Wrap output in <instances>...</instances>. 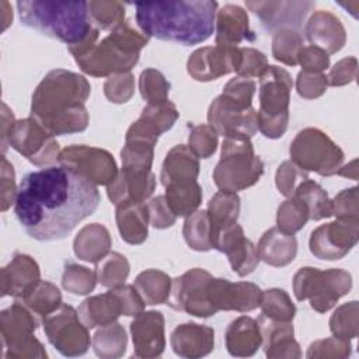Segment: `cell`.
Masks as SVG:
<instances>
[{"mask_svg": "<svg viewBox=\"0 0 359 359\" xmlns=\"http://www.w3.org/2000/svg\"><path fill=\"white\" fill-rule=\"evenodd\" d=\"M245 7L252 11L268 31L283 28L299 29L307 14L316 7L314 1H245Z\"/></svg>", "mask_w": 359, "mask_h": 359, "instance_id": "18", "label": "cell"}, {"mask_svg": "<svg viewBox=\"0 0 359 359\" xmlns=\"http://www.w3.org/2000/svg\"><path fill=\"white\" fill-rule=\"evenodd\" d=\"M208 125L224 137L244 136L251 139L258 130L257 111L252 107L241 109L219 95L209 105Z\"/></svg>", "mask_w": 359, "mask_h": 359, "instance_id": "16", "label": "cell"}, {"mask_svg": "<svg viewBox=\"0 0 359 359\" xmlns=\"http://www.w3.org/2000/svg\"><path fill=\"white\" fill-rule=\"evenodd\" d=\"M1 7H3V29H6L8 27V24L11 22L13 20V13H6L7 11V1H3L1 3Z\"/></svg>", "mask_w": 359, "mask_h": 359, "instance_id": "63", "label": "cell"}, {"mask_svg": "<svg viewBox=\"0 0 359 359\" xmlns=\"http://www.w3.org/2000/svg\"><path fill=\"white\" fill-rule=\"evenodd\" d=\"M172 351L181 358H202L213 351L215 331L196 323L178 325L170 338Z\"/></svg>", "mask_w": 359, "mask_h": 359, "instance_id": "25", "label": "cell"}, {"mask_svg": "<svg viewBox=\"0 0 359 359\" xmlns=\"http://www.w3.org/2000/svg\"><path fill=\"white\" fill-rule=\"evenodd\" d=\"M327 76L323 73H307L300 72L296 80V88L300 97L311 100L323 95L327 90Z\"/></svg>", "mask_w": 359, "mask_h": 359, "instance_id": "56", "label": "cell"}, {"mask_svg": "<svg viewBox=\"0 0 359 359\" xmlns=\"http://www.w3.org/2000/svg\"><path fill=\"white\" fill-rule=\"evenodd\" d=\"M90 93L86 77L65 69L52 70L32 94L31 116L52 136L83 132L90 119L84 107Z\"/></svg>", "mask_w": 359, "mask_h": 359, "instance_id": "2", "label": "cell"}, {"mask_svg": "<svg viewBox=\"0 0 359 359\" xmlns=\"http://www.w3.org/2000/svg\"><path fill=\"white\" fill-rule=\"evenodd\" d=\"M303 48V36L297 29L283 28L273 34L272 55L276 60L287 65H297V53Z\"/></svg>", "mask_w": 359, "mask_h": 359, "instance_id": "46", "label": "cell"}, {"mask_svg": "<svg viewBox=\"0 0 359 359\" xmlns=\"http://www.w3.org/2000/svg\"><path fill=\"white\" fill-rule=\"evenodd\" d=\"M111 290L118 296L122 304L123 316H137L144 309V302L135 286L132 285H121L116 287H111Z\"/></svg>", "mask_w": 359, "mask_h": 359, "instance_id": "59", "label": "cell"}, {"mask_svg": "<svg viewBox=\"0 0 359 359\" xmlns=\"http://www.w3.org/2000/svg\"><path fill=\"white\" fill-rule=\"evenodd\" d=\"M57 161L94 185H108L118 175V167L111 153L86 144H72L60 150Z\"/></svg>", "mask_w": 359, "mask_h": 359, "instance_id": "13", "label": "cell"}, {"mask_svg": "<svg viewBox=\"0 0 359 359\" xmlns=\"http://www.w3.org/2000/svg\"><path fill=\"white\" fill-rule=\"evenodd\" d=\"M304 34L313 46L323 49L327 55L341 50L346 42V32L341 20L324 10L311 14L306 22Z\"/></svg>", "mask_w": 359, "mask_h": 359, "instance_id": "23", "label": "cell"}, {"mask_svg": "<svg viewBox=\"0 0 359 359\" xmlns=\"http://www.w3.org/2000/svg\"><path fill=\"white\" fill-rule=\"evenodd\" d=\"M170 83L156 69H146L139 77V90L147 104H157L167 101L170 93Z\"/></svg>", "mask_w": 359, "mask_h": 359, "instance_id": "48", "label": "cell"}, {"mask_svg": "<svg viewBox=\"0 0 359 359\" xmlns=\"http://www.w3.org/2000/svg\"><path fill=\"white\" fill-rule=\"evenodd\" d=\"M121 314V300L112 290L87 297L79 307V317L87 328L112 324Z\"/></svg>", "mask_w": 359, "mask_h": 359, "instance_id": "31", "label": "cell"}, {"mask_svg": "<svg viewBox=\"0 0 359 359\" xmlns=\"http://www.w3.org/2000/svg\"><path fill=\"white\" fill-rule=\"evenodd\" d=\"M216 45L237 48L243 41H255V34L250 29L247 11L236 4H224L215 20Z\"/></svg>", "mask_w": 359, "mask_h": 359, "instance_id": "24", "label": "cell"}, {"mask_svg": "<svg viewBox=\"0 0 359 359\" xmlns=\"http://www.w3.org/2000/svg\"><path fill=\"white\" fill-rule=\"evenodd\" d=\"M21 300L34 314L46 316L62 304V294L53 283L39 279L25 292Z\"/></svg>", "mask_w": 359, "mask_h": 359, "instance_id": "40", "label": "cell"}, {"mask_svg": "<svg viewBox=\"0 0 359 359\" xmlns=\"http://www.w3.org/2000/svg\"><path fill=\"white\" fill-rule=\"evenodd\" d=\"M147 42L149 36L135 29L130 21H123L108 36L73 57L79 67L90 76H114L130 72Z\"/></svg>", "mask_w": 359, "mask_h": 359, "instance_id": "5", "label": "cell"}, {"mask_svg": "<svg viewBox=\"0 0 359 359\" xmlns=\"http://www.w3.org/2000/svg\"><path fill=\"white\" fill-rule=\"evenodd\" d=\"M297 63L307 73H323L330 66V56L317 46H303L297 53Z\"/></svg>", "mask_w": 359, "mask_h": 359, "instance_id": "57", "label": "cell"}, {"mask_svg": "<svg viewBox=\"0 0 359 359\" xmlns=\"http://www.w3.org/2000/svg\"><path fill=\"white\" fill-rule=\"evenodd\" d=\"M116 226L123 241L137 245L147 238L149 210L144 202H129L116 206Z\"/></svg>", "mask_w": 359, "mask_h": 359, "instance_id": "28", "label": "cell"}, {"mask_svg": "<svg viewBox=\"0 0 359 359\" xmlns=\"http://www.w3.org/2000/svg\"><path fill=\"white\" fill-rule=\"evenodd\" d=\"M238 50H240V56H238V65L236 69L237 76L244 79L261 77L269 66L266 56L254 48H238Z\"/></svg>", "mask_w": 359, "mask_h": 359, "instance_id": "52", "label": "cell"}, {"mask_svg": "<svg viewBox=\"0 0 359 359\" xmlns=\"http://www.w3.org/2000/svg\"><path fill=\"white\" fill-rule=\"evenodd\" d=\"M135 91V79L130 72L109 76L104 84L105 97L115 104L129 101Z\"/></svg>", "mask_w": 359, "mask_h": 359, "instance_id": "53", "label": "cell"}, {"mask_svg": "<svg viewBox=\"0 0 359 359\" xmlns=\"http://www.w3.org/2000/svg\"><path fill=\"white\" fill-rule=\"evenodd\" d=\"M95 278L102 286L116 287L125 283L129 275V262L119 252H108L102 259L95 262Z\"/></svg>", "mask_w": 359, "mask_h": 359, "instance_id": "42", "label": "cell"}, {"mask_svg": "<svg viewBox=\"0 0 359 359\" xmlns=\"http://www.w3.org/2000/svg\"><path fill=\"white\" fill-rule=\"evenodd\" d=\"M133 355L137 358L160 356L165 346L164 317L160 311H142L130 323Z\"/></svg>", "mask_w": 359, "mask_h": 359, "instance_id": "21", "label": "cell"}, {"mask_svg": "<svg viewBox=\"0 0 359 359\" xmlns=\"http://www.w3.org/2000/svg\"><path fill=\"white\" fill-rule=\"evenodd\" d=\"M39 280V266L27 254H15L1 269V294L22 297Z\"/></svg>", "mask_w": 359, "mask_h": 359, "instance_id": "27", "label": "cell"}, {"mask_svg": "<svg viewBox=\"0 0 359 359\" xmlns=\"http://www.w3.org/2000/svg\"><path fill=\"white\" fill-rule=\"evenodd\" d=\"M15 198L17 189L14 182V170L6 156H1V210H7L11 203L15 202Z\"/></svg>", "mask_w": 359, "mask_h": 359, "instance_id": "61", "label": "cell"}, {"mask_svg": "<svg viewBox=\"0 0 359 359\" xmlns=\"http://www.w3.org/2000/svg\"><path fill=\"white\" fill-rule=\"evenodd\" d=\"M111 244L112 240L109 231L98 223H91L84 226L77 233L73 243V250L79 259L98 262L108 254Z\"/></svg>", "mask_w": 359, "mask_h": 359, "instance_id": "33", "label": "cell"}, {"mask_svg": "<svg viewBox=\"0 0 359 359\" xmlns=\"http://www.w3.org/2000/svg\"><path fill=\"white\" fill-rule=\"evenodd\" d=\"M208 297L216 311L236 310L247 313L259 306L262 290L252 282L233 283L229 279L212 276L208 283Z\"/></svg>", "mask_w": 359, "mask_h": 359, "instance_id": "19", "label": "cell"}, {"mask_svg": "<svg viewBox=\"0 0 359 359\" xmlns=\"http://www.w3.org/2000/svg\"><path fill=\"white\" fill-rule=\"evenodd\" d=\"M226 346L233 356H251L262 344L258 323L247 316L233 320L226 330Z\"/></svg>", "mask_w": 359, "mask_h": 359, "instance_id": "29", "label": "cell"}, {"mask_svg": "<svg viewBox=\"0 0 359 359\" xmlns=\"http://www.w3.org/2000/svg\"><path fill=\"white\" fill-rule=\"evenodd\" d=\"M206 212L215 231L237 223L240 213V196L236 192L219 191L210 198Z\"/></svg>", "mask_w": 359, "mask_h": 359, "instance_id": "39", "label": "cell"}, {"mask_svg": "<svg viewBox=\"0 0 359 359\" xmlns=\"http://www.w3.org/2000/svg\"><path fill=\"white\" fill-rule=\"evenodd\" d=\"M147 210H149L150 223L156 229H167L175 223L177 216L170 209L164 195H158L153 198L147 203Z\"/></svg>", "mask_w": 359, "mask_h": 359, "instance_id": "58", "label": "cell"}, {"mask_svg": "<svg viewBox=\"0 0 359 359\" xmlns=\"http://www.w3.org/2000/svg\"><path fill=\"white\" fill-rule=\"evenodd\" d=\"M20 20L24 25L67 45L77 56L97 43L100 31L93 25L88 1H17Z\"/></svg>", "mask_w": 359, "mask_h": 359, "instance_id": "4", "label": "cell"}, {"mask_svg": "<svg viewBox=\"0 0 359 359\" xmlns=\"http://www.w3.org/2000/svg\"><path fill=\"white\" fill-rule=\"evenodd\" d=\"M10 146L35 165L57 161L59 143L32 116L15 121L7 137Z\"/></svg>", "mask_w": 359, "mask_h": 359, "instance_id": "12", "label": "cell"}, {"mask_svg": "<svg viewBox=\"0 0 359 359\" xmlns=\"http://www.w3.org/2000/svg\"><path fill=\"white\" fill-rule=\"evenodd\" d=\"M213 224L206 210H195L187 216L182 234L187 244L195 251H209L213 248Z\"/></svg>", "mask_w": 359, "mask_h": 359, "instance_id": "37", "label": "cell"}, {"mask_svg": "<svg viewBox=\"0 0 359 359\" xmlns=\"http://www.w3.org/2000/svg\"><path fill=\"white\" fill-rule=\"evenodd\" d=\"M199 174V161L194 151L185 146H174L165 156L161 167L160 180L165 187L171 182L194 181Z\"/></svg>", "mask_w": 359, "mask_h": 359, "instance_id": "32", "label": "cell"}, {"mask_svg": "<svg viewBox=\"0 0 359 359\" xmlns=\"http://www.w3.org/2000/svg\"><path fill=\"white\" fill-rule=\"evenodd\" d=\"M97 185L65 165L28 172L17 188L14 213L38 241L65 238L100 203Z\"/></svg>", "mask_w": 359, "mask_h": 359, "instance_id": "1", "label": "cell"}, {"mask_svg": "<svg viewBox=\"0 0 359 359\" xmlns=\"http://www.w3.org/2000/svg\"><path fill=\"white\" fill-rule=\"evenodd\" d=\"M259 258L272 266H285L290 264L297 252L294 234L280 231L278 227L266 230L257 245Z\"/></svg>", "mask_w": 359, "mask_h": 359, "instance_id": "30", "label": "cell"}, {"mask_svg": "<svg viewBox=\"0 0 359 359\" xmlns=\"http://www.w3.org/2000/svg\"><path fill=\"white\" fill-rule=\"evenodd\" d=\"M1 341L10 352L4 356H46L42 344L34 337L38 320L22 302L13 303L0 314Z\"/></svg>", "mask_w": 359, "mask_h": 359, "instance_id": "10", "label": "cell"}, {"mask_svg": "<svg viewBox=\"0 0 359 359\" xmlns=\"http://www.w3.org/2000/svg\"><path fill=\"white\" fill-rule=\"evenodd\" d=\"M358 302L352 300L339 306L330 318V330L334 337L352 339L358 335Z\"/></svg>", "mask_w": 359, "mask_h": 359, "instance_id": "47", "label": "cell"}, {"mask_svg": "<svg viewBox=\"0 0 359 359\" xmlns=\"http://www.w3.org/2000/svg\"><path fill=\"white\" fill-rule=\"evenodd\" d=\"M290 161L303 171L334 175L344 163V151L324 132L316 128L300 130L290 143Z\"/></svg>", "mask_w": 359, "mask_h": 359, "instance_id": "9", "label": "cell"}, {"mask_svg": "<svg viewBox=\"0 0 359 359\" xmlns=\"http://www.w3.org/2000/svg\"><path fill=\"white\" fill-rule=\"evenodd\" d=\"M178 116L180 114L175 105L167 100L157 104H147L135 123L147 133L158 137L161 133L172 128Z\"/></svg>", "mask_w": 359, "mask_h": 359, "instance_id": "36", "label": "cell"}, {"mask_svg": "<svg viewBox=\"0 0 359 359\" xmlns=\"http://www.w3.org/2000/svg\"><path fill=\"white\" fill-rule=\"evenodd\" d=\"M262 314L275 321L290 323L296 314V307L283 289H268L261 297Z\"/></svg>", "mask_w": 359, "mask_h": 359, "instance_id": "45", "label": "cell"}, {"mask_svg": "<svg viewBox=\"0 0 359 359\" xmlns=\"http://www.w3.org/2000/svg\"><path fill=\"white\" fill-rule=\"evenodd\" d=\"M356 70H358L356 57L349 56V57L341 59L334 65V67H331L327 76L328 86L337 87V86H345L353 81L356 79Z\"/></svg>", "mask_w": 359, "mask_h": 359, "instance_id": "60", "label": "cell"}, {"mask_svg": "<svg viewBox=\"0 0 359 359\" xmlns=\"http://www.w3.org/2000/svg\"><path fill=\"white\" fill-rule=\"evenodd\" d=\"M255 88H257V84L254 80L237 76L224 86L223 93L220 95L224 97L231 104H234L236 107L241 109H247L251 107Z\"/></svg>", "mask_w": 359, "mask_h": 359, "instance_id": "51", "label": "cell"}, {"mask_svg": "<svg viewBox=\"0 0 359 359\" xmlns=\"http://www.w3.org/2000/svg\"><path fill=\"white\" fill-rule=\"evenodd\" d=\"M262 174L264 163L254 153L250 137H224L220 160L213 170V181L220 191L237 194L258 182Z\"/></svg>", "mask_w": 359, "mask_h": 359, "instance_id": "6", "label": "cell"}, {"mask_svg": "<svg viewBox=\"0 0 359 359\" xmlns=\"http://www.w3.org/2000/svg\"><path fill=\"white\" fill-rule=\"evenodd\" d=\"M309 216V209L303 201L297 196L287 198L279 208L276 213V224L278 229L287 234H294L300 229L304 227Z\"/></svg>", "mask_w": 359, "mask_h": 359, "instance_id": "44", "label": "cell"}, {"mask_svg": "<svg viewBox=\"0 0 359 359\" xmlns=\"http://www.w3.org/2000/svg\"><path fill=\"white\" fill-rule=\"evenodd\" d=\"M212 275L202 268H192L175 278L167 303L196 317H210L217 311L208 297V283Z\"/></svg>", "mask_w": 359, "mask_h": 359, "instance_id": "14", "label": "cell"}, {"mask_svg": "<svg viewBox=\"0 0 359 359\" xmlns=\"http://www.w3.org/2000/svg\"><path fill=\"white\" fill-rule=\"evenodd\" d=\"M213 248L227 255L231 269L238 276L251 273L261 259L257 247L251 240L245 238L238 223L216 230L213 234Z\"/></svg>", "mask_w": 359, "mask_h": 359, "instance_id": "17", "label": "cell"}, {"mask_svg": "<svg viewBox=\"0 0 359 359\" xmlns=\"http://www.w3.org/2000/svg\"><path fill=\"white\" fill-rule=\"evenodd\" d=\"M43 330L48 341L65 356H79L90 346L88 328L83 324L69 304H60L56 310L43 316Z\"/></svg>", "mask_w": 359, "mask_h": 359, "instance_id": "11", "label": "cell"}, {"mask_svg": "<svg viewBox=\"0 0 359 359\" xmlns=\"http://www.w3.org/2000/svg\"><path fill=\"white\" fill-rule=\"evenodd\" d=\"M95 272L86 266L69 262L62 276V285L67 292L74 294H87L95 287Z\"/></svg>", "mask_w": 359, "mask_h": 359, "instance_id": "49", "label": "cell"}, {"mask_svg": "<svg viewBox=\"0 0 359 359\" xmlns=\"http://www.w3.org/2000/svg\"><path fill=\"white\" fill-rule=\"evenodd\" d=\"M332 215L341 220H359L358 188L341 191L332 201Z\"/></svg>", "mask_w": 359, "mask_h": 359, "instance_id": "55", "label": "cell"}, {"mask_svg": "<svg viewBox=\"0 0 359 359\" xmlns=\"http://www.w3.org/2000/svg\"><path fill=\"white\" fill-rule=\"evenodd\" d=\"M238 48L205 46L196 49L187 62V70L196 81H210L236 72L238 65Z\"/></svg>", "mask_w": 359, "mask_h": 359, "instance_id": "20", "label": "cell"}, {"mask_svg": "<svg viewBox=\"0 0 359 359\" xmlns=\"http://www.w3.org/2000/svg\"><path fill=\"white\" fill-rule=\"evenodd\" d=\"M293 196H297L309 209V216L313 220H321L332 216V202L327 192L316 181L306 178L294 189Z\"/></svg>", "mask_w": 359, "mask_h": 359, "instance_id": "38", "label": "cell"}, {"mask_svg": "<svg viewBox=\"0 0 359 359\" xmlns=\"http://www.w3.org/2000/svg\"><path fill=\"white\" fill-rule=\"evenodd\" d=\"M306 178H309L307 172L303 171L302 168H299L293 161L287 160L279 165V168L276 171L275 182H276L279 192L282 195L290 198V196H293L294 189L299 185V182H302Z\"/></svg>", "mask_w": 359, "mask_h": 359, "instance_id": "54", "label": "cell"}, {"mask_svg": "<svg viewBox=\"0 0 359 359\" xmlns=\"http://www.w3.org/2000/svg\"><path fill=\"white\" fill-rule=\"evenodd\" d=\"M165 188V201L175 216L192 215L202 202V188L194 181L171 182Z\"/></svg>", "mask_w": 359, "mask_h": 359, "instance_id": "34", "label": "cell"}, {"mask_svg": "<svg viewBox=\"0 0 359 359\" xmlns=\"http://www.w3.org/2000/svg\"><path fill=\"white\" fill-rule=\"evenodd\" d=\"M356 164H358V160H352L348 165H344L341 167L337 174L338 175H342V177H348V178H352V180H358V168H356Z\"/></svg>", "mask_w": 359, "mask_h": 359, "instance_id": "62", "label": "cell"}, {"mask_svg": "<svg viewBox=\"0 0 359 359\" xmlns=\"http://www.w3.org/2000/svg\"><path fill=\"white\" fill-rule=\"evenodd\" d=\"M156 188V177L151 171L122 167L115 180L107 185L109 201L118 206L129 202H144Z\"/></svg>", "mask_w": 359, "mask_h": 359, "instance_id": "22", "label": "cell"}, {"mask_svg": "<svg viewBox=\"0 0 359 359\" xmlns=\"http://www.w3.org/2000/svg\"><path fill=\"white\" fill-rule=\"evenodd\" d=\"M359 240V220H341L325 223L311 231L309 247L320 259H339L346 255Z\"/></svg>", "mask_w": 359, "mask_h": 359, "instance_id": "15", "label": "cell"}, {"mask_svg": "<svg viewBox=\"0 0 359 359\" xmlns=\"http://www.w3.org/2000/svg\"><path fill=\"white\" fill-rule=\"evenodd\" d=\"M93 346L98 356H121L126 348V334L123 327L118 323L101 327V330L94 334Z\"/></svg>", "mask_w": 359, "mask_h": 359, "instance_id": "43", "label": "cell"}, {"mask_svg": "<svg viewBox=\"0 0 359 359\" xmlns=\"http://www.w3.org/2000/svg\"><path fill=\"white\" fill-rule=\"evenodd\" d=\"M171 278L158 269H146L135 279V287L142 296L144 304H163L168 300L171 292Z\"/></svg>", "mask_w": 359, "mask_h": 359, "instance_id": "35", "label": "cell"}, {"mask_svg": "<svg viewBox=\"0 0 359 359\" xmlns=\"http://www.w3.org/2000/svg\"><path fill=\"white\" fill-rule=\"evenodd\" d=\"M125 4L115 0L88 1V14L93 25L100 31H112L125 21Z\"/></svg>", "mask_w": 359, "mask_h": 359, "instance_id": "41", "label": "cell"}, {"mask_svg": "<svg viewBox=\"0 0 359 359\" xmlns=\"http://www.w3.org/2000/svg\"><path fill=\"white\" fill-rule=\"evenodd\" d=\"M188 147L198 158H209L217 147V133L209 125L192 126Z\"/></svg>", "mask_w": 359, "mask_h": 359, "instance_id": "50", "label": "cell"}, {"mask_svg": "<svg viewBox=\"0 0 359 359\" xmlns=\"http://www.w3.org/2000/svg\"><path fill=\"white\" fill-rule=\"evenodd\" d=\"M290 74L278 66H268L259 77L258 129L269 139L280 137L289 121V101L292 91Z\"/></svg>", "mask_w": 359, "mask_h": 359, "instance_id": "7", "label": "cell"}, {"mask_svg": "<svg viewBox=\"0 0 359 359\" xmlns=\"http://www.w3.org/2000/svg\"><path fill=\"white\" fill-rule=\"evenodd\" d=\"M257 323L268 358H300V346L293 338L294 330L290 323L275 321L264 314H261Z\"/></svg>", "mask_w": 359, "mask_h": 359, "instance_id": "26", "label": "cell"}, {"mask_svg": "<svg viewBox=\"0 0 359 359\" xmlns=\"http://www.w3.org/2000/svg\"><path fill=\"white\" fill-rule=\"evenodd\" d=\"M135 8L137 27L146 36L191 46L212 36L217 1H139Z\"/></svg>", "mask_w": 359, "mask_h": 359, "instance_id": "3", "label": "cell"}, {"mask_svg": "<svg viewBox=\"0 0 359 359\" xmlns=\"http://www.w3.org/2000/svg\"><path fill=\"white\" fill-rule=\"evenodd\" d=\"M352 276L344 269L320 271L317 268H300L293 276V292L299 302L310 300L313 310L325 313L332 309L339 297L349 293Z\"/></svg>", "mask_w": 359, "mask_h": 359, "instance_id": "8", "label": "cell"}]
</instances>
